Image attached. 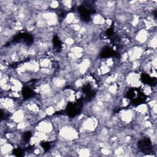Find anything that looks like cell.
Here are the masks:
<instances>
[{
    "label": "cell",
    "instance_id": "obj_1",
    "mask_svg": "<svg viewBox=\"0 0 157 157\" xmlns=\"http://www.w3.org/2000/svg\"><path fill=\"white\" fill-rule=\"evenodd\" d=\"M79 134L78 131L74 126L71 125H66L61 127L59 129V137L60 141L66 143L69 141L78 139Z\"/></svg>",
    "mask_w": 157,
    "mask_h": 157
},
{
    "label": "cell",
    "instance_id": "obj_6",
    "mask_svg": "<svg viewBox=\"0 0 157 157\" xmlns=\"http://www.w3.org/2000/svg\"><path fill=\"white\" fill-rule=\"evenodd\" d=\"M59 6V2L57 1H50L49 3V7H50L52 9H56Z\"/></svg>",
    "mask_w": 157,
    "mask_h": 157
},
{
    "label": "cell",
    "instance_id": "obj_4",
    "mask_svg": "<svg viewBox=\"0 0 157 157\" xmlns=\"http://www.w3.org/2000/svg\"><path fill=\"white\" fill-rule=\"evenodd\" d=\"M92 21H93V24L95 26H101L105 23V20L101 14L97 13V14H94L93 16Z\"/></svg>",
    "mask_w": 157,
    "mask_h": 157
},
{
    "label": "cell",
    "instance_id": "obj_2",
    "mask_svg": "<svg viewBox=\"0 0 157 157\" xmlns=\"http://www.w3.org/2000/svg\"><path fill=\"white\" fill-rule=\"evenodd\" d=\"M36 131L49 134L54 131V126L51 120L45 119L40 121L36 126Z\"/></svg>",
    "mask_w": 157,
    "mask_h": 157
},
{
    "label": "cell",
    "instance_id": "obj_5",
    "mask_svg": "<svg viewBox=\"0 0 157 157\" xmlns=\"http://www.w3.org/2000/svg\"><path fill=\"white\" fill-rule=\"evenodd\" d=\"M44 110H45L47 115H48V116L53 115L55 113V112H56L55 109V107L53 105H50V106L47 107L44 109Z\"/></svg>",
    "mask_w": 157,
    "mask_h": 157
},
{
    "label": "cell",
    "instance_id": "obj_3",
    "mask_svg": "<svg viewBox=\"0 0 157 157\" xmlns=\"http://www.w3.org/2000/svg\"><path fill=\"white\" fill-rule=\"evenodd\" d=\"M13 150V146L9 142H7L4 145H1V156H10V153H12Z\"/></svg>",
    "mask_w": 157,
    "mask_h": 157
}]
</instances>
